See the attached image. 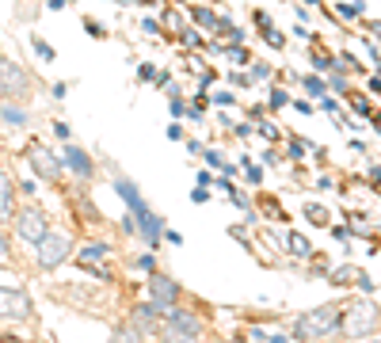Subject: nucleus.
I'll return each mask as SVG.
<instances>
[{
  "label": "nucleus",
  "mask_w": 381,
  "mask_h": 343,
  "mask_svg": "<svg viewBox=\"0 0 381 343\" xmlns=\"http://www.w3.org/2000/svg\"><path fill=\"white\" fill-rule=\"evenodd\" d=\"M168 332H191V336H199L202 320L194 317V313H187V309H172L168 313Z\"/></svg>",
  "instance_id": "8"
},
{
  "label": "nucleus",
  "mask_w": 381,
  "mask_h": 343,
  "mask_svg": "<svg viewBox=\"0 0 381 343\" xmlns=\"http://www.w3.org/2000/svg\"><path fill=\"white\" fill-rule=\"evenodd\" d=\"M149 286H153V301L161 305V309H168V305L180 298V286H175L172 279H164V275H156V279L149 282Z\"/></svg>",
  "instance_id": "9"
},
{
  "label": "nucleus",
  "mask_w": 381,
  "mask_h": 343,
  "mask_svg": "<svg viewBox=\"0 0 381 343\" xmlns=\"http://www.w3.org/2000/svg\"><path fill=\"white\" fill-rule=\"evenodd\" d=\"M156 313H164L161 309V305H137V309H134V328H153V324H156Z\"/></svg>",
  "instance_id": "13"
},
{
  "label": "nucleus",
  "mask_w": 381,
  "mask_h": 343,
  "mask_svg": "<svg viewBox=\"0 0 381 343\" xmlns=\"http://www.w3.org/2000/svg\"><path fill=\"white\" fill-rule=\"evenodd\" d=\"M0 96L4 99H27L31 96V77L23 65H15L12 58H0Z\"/></svg>",
  "instance_id": "1"
},
{
  "label": "nucleus",
  "mask_w": 381,
  "mask_h": 343,
  "mask_svg": "<svg viewBox=\"0 0 381 343\" xmlns=\"http://www.w3.org/2000/svg\"><path fill=\"white\" fill-rule=\"evenodd\" d=\"M12 194H15V183L0 172V221L12 218Z\"/></svg>",
  "instance_id": "12"
},
{
  "label": "nucleus",
  "mask_w": 381,
  "mask_h": 343,
  "mask_svg": "<svg viewBox=\"0 0 381 343\" xmlns=\"http://www.w3.org/2000/svg\"><path fill=\"white\" fill-rule=\"evenodd\" d=\"M4 118H8V123H12V126H23V123H27V111L12 107V104H4Z\"/></svg>",
  "instance_id": "16"
},
{
  "label": "nucleus",
  "mask_w": 381,
  "mask_h": 343,
  "mask_svg": "<svg viewBox=\"0 0 381 343\" xmlns=\"http://www.w3.org/2000/svg\"><path fill=\"white\" fill-rule=\"evenodd\" d=\"M65 164H69V172H77L80 180H88V175H92V161H88L85 149H73V145H69V149H65Z\"/></svg>",
  "instance_id": "11"
},
{
  "label": "nucleus",
  "mask_w": 381,
  "mask_h": 343,
  "mask_svg": "<svg viewBox=\"0 0 381 343\" xmlns=\"http://www.w3.org/2000/svg\"><path fill=\"white\" fill-rule=\"evenodd\" d=\"M111 343H142V332L130 324V328H118L115 336H111Z\"/></svg>",
  "instance_id": "14"
},
{
  "label": "nucleus",
  "mask_w": 381,
  "mask_h": 343,
  "mask_svg": "<svg viewBox=\"0 0 381 343\" xmlns=\"http://www.w3.org/2000/svg\"><path fill=\"white\" fill-rule=\"evenodd\" d=\"M286 244H290V248H294L297 256H313L309 240H305V237H297V233H290V237H286Z\"/></svg>",
  "instance_id": "15"
},
{
  "label": "nucleus",
  "mask_w": 381,
  "mask_h": 343,
  "mask_svg": "<svg viewBox=\"0 0 381 343\" xmlns=\"http://www.w3.org/2000/svg\"><path fill=\"white\" fill-rule=\"evenodd\" d=\"M31 168L46 175V180H58V161H54V153H46V149H31Z\"/></svg>",
  "instance_id": "10"
},
{
  "label": "nucleus",
  "mask_w": 381,
  "mask_h": 343,
  "mask_svg": "<svg viewBox=\"0 0 381 343\" xmlns=\"http://www.w3.org/2000/svg\"><path fill=\"white\" fill-rule=\"evenodd\" d=\"M4 256H8V240L0 237V259H4Z\"/></svg>",
  "instance_id": "19"
},
{
  "label": "nucleus",
  "mask_w": 381,
  "mask_h": 343,
  "mask_svg": "<svg viewBox=\"0 0 381 343\" xmlns=\"http://www.w3.org/2000/svg\"><path fill=\"white\" fill-rule=\"evenodd\" d=\"M65 256H69V237L46 233V237L39 240V263H42V267H58V263H65Z\"/></svg>",
  "instance_id": "5"
},
{
  "label": "nucleus",
  "mask_w": 381,
  "mask_h": 343,
  "mask_svg": "<svg viewBox=\"0 0 381 343\" xmlns=\"http://www.w3.org/2000/svg\"><path fill=\"white\" fill-rule=\"evenodd\" d=\"M107 256H111V248L107 244H88V248H80V263L92 267L96 275H107Z\"/></svg>",
  "instance_id": "7"
},
{
  "label": "nucleus",
  "mask_w": 381,
  "mask_h": 343,
  "mask_svg": "<svg viewBox=\"0 0 381 343\" xmlns=\"http://www.w3.org/2000/svg\"><path fill=\"white\" fill-rule=\"evenodd\" d=\"M35 50H39V54H42V58H46V61H50V58H54V50H50V46H46L42 39H35Z\"/></svg>",
  "instance_id": "18"
},
{
  "label": "nucleus",
  "mask_w": 381,
  "mask_h": 343,
  "mask_svg": "<svg viewBox=\"0 0 381 343\" xmlns=\"http://www.w3.org/2000/svg\"><path fill=\"white\" fill-rule=\"evenodd\" d=\"M164 343H199V336H191V332H164Z\"/></svg>",
  "instance_id": "17"
},
{
  "label": "nucleus",
  "mask_w": 381,
  "mask_h": 343,
  "mask_svg": "<svg viewBox=\"0 0 381 343\" xmlns=\"http://www.w3.org/2000/svg\"><path fill=\"white\" fill-rule=\"evenodd\" d=\"M0 317H31V298L23 290L0 286Z\"/></svg>",
  "instance_id": "6"
},
{
  "label": "nucleus",
  "mask_w": 381,
  "mask_h": 343,
  "mask_svg": "<svg viewBox=\"0 0 381 343\" xmlns=\"http://www.w3.org/2000/svg\"><path fill=\"white\" fill-rule=\"evenodd\" d=\"M381 324V309L370 301H355L347 309V320H343V328H347V336H366V332H374Z\"/></svg>",
  "instance_id": "3"
},
{
  "label": "nucleus",
  "mask_w": 381,
  "mask_h": 343,
  "mask_svg": "<svg viewBox=\"0 0 381 343\" xmlns=\"http://www.w3.org/2000/svg\"><path fill=\"white\" fill-rule=\"evenodd\" d=\"M15 233H20L23 240H31V244H39V240L50 233V221H46V214L39 206H27L15 214Z\"/></svg>",
  "instance_id": "4"
},
{
  "label": "nucleus",
  "mask_w": 381,
  "mask_h": 343,
  "mask_svg": "<svg viewBox=\"0 0 381 343\" xmlns=\"http://www.w3.org/2000/svg\"><path fill=\"white\" fill-rule=\"evenodd\" d=\"M339 328V317H336V309L332 305H324V309L317 313H309V317H301L294 324V332L301 339H317V336H328V332H336Z\"/></svg>",
  "instance_id": "2"
}]
</instances>
